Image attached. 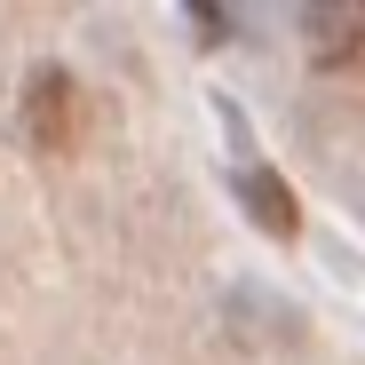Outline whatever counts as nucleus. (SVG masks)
Listing matches in <instances>:
<instances>
[{
    "mask_svg": "<svg viewBox=\"0 0 365 365\" xmlns=\"http://www.w3.org/2000/svg\"><path fill=\"white\" fill-rule=\"evenodd\" d=\"M80 119H88V103H80V80L64 64L32 72V88H24V135L40 151H72L80 143Z\"/></svg>",
    "mask_w": 365,
    "mask_h": 365,
    "instance_id": "f257e3e1",
    "label": "nucleus"
},
{
    "mask_svg": "<svg viewBox=\"0 0 365 365\" xmlns=\"http://www.w3.org/2000/svg\"><path fill=\"white\" fill-rule=\"evenodd\" d=\"M302 48L326 72H365V0H341V9H302Z\"/></svg>",
    "mask_w": 365,
    "mask_h": 365,
    "instance_id": "f03ea898",
    "label": "nucleus"
},
{
    "mask_svg": "<svg viewBox=\"0 0 365 365\" xmlns=\"http://www.w3.org/2000/svg\"><path fill=\"white\" fill-rule=\"evenodd\" d=\"M238 199H247V215H255L270 238H294V230H302V207H294V191H286L270 167H247V175H238Z\"/></svg>",
    "mask_w": 365,
    "mask_h": 365,
    "instance_id": "7ed1b4c3",
    "label": "nucleus"
}]
</instances>
